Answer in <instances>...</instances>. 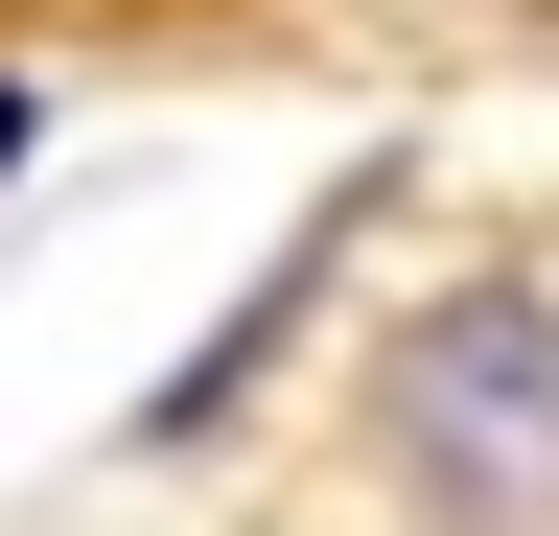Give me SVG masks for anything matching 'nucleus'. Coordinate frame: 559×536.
<instances>
[{
	"mask_svg": "<svg viewBox=\"0 0 559 536\" xmlns=\"http://www.w3.org/2000/svg\"><path fill=\"white\" fill-rule=\"evenodd\" d=\"M94 24H187V0H0V47H94Z\"/></svg>",
	"mask_w": 559,
	"mask_h": 536,
	"instance_id": "nucleus-3",
	"label": "nucleus"
},
{
	"mask_svg": "<svg viewBox=\"0 0 559 536\" xmlns=\"http://www.w3.org/2000/svg\"><path fill=\"white\" fill-rule=\"evenodd\" d=\"M373 211H396V164H349L326 211H280V257H257V281H234V303L187 326V373H140V420H117V466H210V443H234L257 396L304 373V326H326V281H349V234H373Z\"/></svg>",
	"mask_w": 559,
	"mask_h": 536,
	"instance_id": "nucleus-2",
	"label": "nucleus"
},
{
	"mask_svg": "<svg viewBox=\"0 0 559 536\" xmlns=\"http://www.w3.org/2000/svg\"><path fill=\"white\" fill-rule=\"evenodd\" d=\"M513 24H559V0H513Z\"/></svg>",
	"mask_w": 559,
	"mask_h": 536,
	"instance_id": "nucleus-5",
	"label": "nucleus"
},
{
	"mask_svg": "<svg viewBox=\"0 0 559 536\" xmlns=\"http://www.w3.org/2000/svg\"><path fill=\"white\" fill-rule=\"evenodd\" d=\"M47 164V47H0V187Z\"/></svg>",
	"mask_w": 559,
	"mask_h": 536,
	"instance_id": "nucleus-4",
	"label": "nucleus"
},
{
	"mask_svg": "<svg viewBox=\"0 0 559 536\" xmlns=\"http://www.w3.org/2000/svg\"><path fill=\"white\" fill-rule=\"evenodd\" d=\"M349 466L396 536H559V257H443L349 350Z\"/></svg>",
	"mask_w": 559,
	"mask_h": 536,
	"instance_id": "nucleus-1",
	"label": "nucleus"
}]
</instances>
